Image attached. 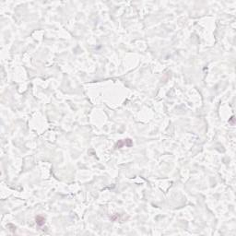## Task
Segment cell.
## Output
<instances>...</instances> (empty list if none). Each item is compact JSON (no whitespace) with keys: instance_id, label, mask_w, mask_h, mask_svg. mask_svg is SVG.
Listing matches in <instances>:
<instances>
[{"instance_id":"6da1fadb","label":"cell","mask_w":236,"mask_h":236,"mask_svg":"<svg viewBox=\"0 0 236 236\" xmlns=\"http://www.w3.org/2000/svg\"><path fill=\"white\" fill-rule=\"evenodd\" d=\"M44 222H45L44 218H42V217H41V216H38V217L36 218V223H37V225L42 226V225L44 224Z\"/></svg>"}]
</instances>
